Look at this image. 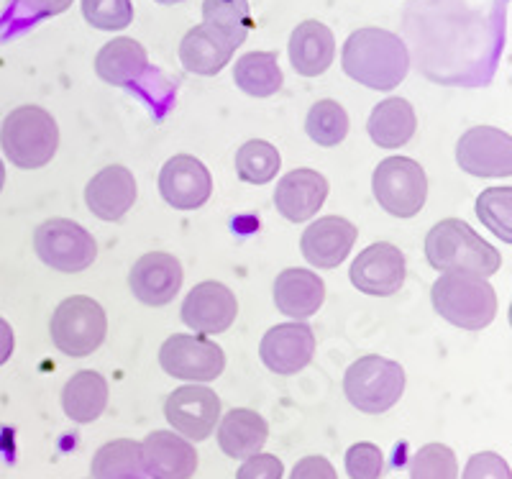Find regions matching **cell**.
Masks as SVG:
<instances>
[{
	"label": "cell",
	"mask_w": 512,
	"mask_h": 479,
	"mask_svg": "<svg viewBox=\"0 0 512 479\" xmlns=\"http://www.w3.org/2000/svg\"><path fill=\"white\" fill-rule=\"evenodd\" d=\"M203 26L221 34L233 49L254 29L249 0H203Z\"/></svg>",
	"instance_id": "cell-30"
},
{
	"label": "cell",
	"mask_w": 512,
	"mask_h": 479,
	"mask_svg": "<svg viewBox=\"0 0 512 479\" xmlns=\"http://www.w3.org/2000/svg\"><path fill=\"white\" fill-rule=\"evenodd\" d=\"M464 479H512L510 464L495 451H482L466 462Z\"/></svg>",
	"instance_id": "cell-37"
},
{
	"label": "cell",
	"mask_w": 512,
	"mask_h": 479,
	"mask_svg": "<svg viewBox=\"0 0 512 479\" xmlns=\"http://www.w3.org/2000/svg\"><path fill=\"white\" fill-rule=\"evenodd\" d=\"M0 147L21 170L47 167L59 149L57 121L39 106L16 108L0 126Z\"/></svg>",
	"instance_id": "cell-3"
},
{
	"label": "cell",
	"mask_w": 512,
	"mask_h": 479,
	"mask_svg": "<svg viewBox=\"0 0 512 479\" xmlns=\"http://www.w3.org/2000/svg\"><path fill=\"white\" fill-rule=\"evenodd\" d=\"M290 479H338V474L326 456H305L295 464Z\"/></svg>",
	"instance_id": "cell-39"
},
{
	"label": "cell",
	"mask_w": 512,
	"mask_h": 479,
	"mask_svg": "<svg viewBox=\"0 0 512 479\" xmlns=\"http://www.w3.org/2000/svg\"><path fill=\"white\" fill-rule=\"evenodd\" d=\"M128 287L139 303L162 308L177 298L182 287V264L167 252H149L134 264Z\"/></svg>",
	"instance_id": "cell-16"
},
{
	"label": "cell",
	"mask_w": 512,
	"mask_h": 479,
	"mask_svg": "<svg viewBox=\"0 0 512 479\" xmlns=\"http://www.w3.org/2000/svg\"><path fill=\"white\" fill-rule=\"evenodd\" d=\"M236 49L208 26H195L180 41V62L187 72L200 77H213L231 62Z\"/></svg>",
	"instance_id": "cell-25"
},
{
	"label": "cell",
	"mask_w": 512,
	"mask_h": 479,
	"mask_svg": "<svg viewBox=\"0 0 512 479\" xmlns=\"http://www.w3.org/2000/svg\"><path fill=\"white\" fill-rule=\"evenodd\" d=\"M146 477L192 479L198 472V451L175 431H154L141 441Z\"/></svg>",
	"instance_id": "cell-17"
},
{
	"label": "cell",
	"mask_w": 512,
	"mask_h": 479,
	"mask_svg": "<svg viewBox=\"0 0 512 479\" xmlns=\"http://www.w3.org/2000/svg\"><path fill=\"white\" fill-rule=\"evenodd\" d=\"M336 39L320 21H303L290 36V62L297 75L318 77L333 65Z\"/></svg>",
	"instance_id": "cell-23"
},
{
	"label": "cell",
	"mask_w": 512,
	"mask_h": 479,
	"mask_svg": "<svg viewBox=\"0 0 512 479\" xmlns=\"http://www.w3.org/2000/svg\"><path fill=\"white\" fill-rule=\"evenodd\" d=\"M3 185H6V164L0 159V193H3Z\"/></svg>",
	"instance_id": "cell-42"
},
{
	"label": "cell",
	"mask_w": 512,
	"mask_h": 479,
	"mask_svg": "<svg viewBox=\"0 0 512 479\" xmlns=\"http://www.w3.org/2000/svg\"><path fill=\"white\" fill-rule=\"evenodd\" d=\"M182 323L200 336L223 333L239 316V300L223 282L208 280L195 285L182 303Z\"/></svg>",
	"instance_id": "cell-13"
},
{
	"label": "cell",
	"mask_w": 512,
	"mask_h": 479,
	"mask_svg": "<svg viewBox=\"0 0 512 479\" xmlns=\"http://www.w3.org/2000/svg\"><path fill=\"white\" fill-rule=\"evenodd\" d=\"M13 349H16V336H13V328L6 318L0 316V367L11 359Z\"/></svg>",
	"instance_id": "cell-41"
},
{
	"label": "cell",
	"mask_w": 512,
	"mask_h": 479,
	"mask_svg": "<svg viewBox=\"0 0 512 479\" xmlns=\"http://www.w3.org/2000/svg\"><path fill=\"white\" fill-rule=\"evenodd\" d=\"M233 82L251 98H272L282 90L280 59L274 52H249L233 67Z\"/></svg>",
	"instance_id": "cell-28"
},
{
	"label": "cell",
	"mask_w": 512,
	"mask_h": 479,
	"mask_svg": "<svg viewBox=\"0 0 512 479\" xmlns=\"http://www.w3.org/2000/svg\"><path fill=\"white\" fill-rule=\"evenodd\" d=\"M405 275H408L405 254L390 241L367 246L354 259L349 272L351 285L372 298H390V295L400 293V287L405 285Z\"/></svg>",
	"instance_id": "cell-12"
},
{
	"label": "cell",
	"mask_w": 512,
	"mask_h": 479,
	"mask_svg": "<svg viewBox=\"0 0 512 479\" xmlns=\"http://www.w3.org/2000/svg\"><path fill=\"white\" fill-rule=\"evenodd\" d=\"M159 193L177 211H198L213 195V177L200 159L177 154L159 172Z\"/></svg>",
	"instance_id": "cell-15"
},
{
	"label": "cell",
	"mask_w": 512,
	"mask_h": 479,
	"mask_svg": "<svg viewBox=\"0 0 512 479\" xmlns=\"http://www.w3.org/2000/svg\"><path fill=\"white\" fill-rule=\"evenodd\" d=\"M346 472L351 479H379L384 474V454L377 444L359 441L346 451Z\"/></svg>",
	"instance_id": "cell-36"
},
{
	"label": "cell",
	"mask_w": 512,
	"mask_h": 479,
	"mask_svg": "<svg viewBox=\"0 0 512 479\" xmlns=\"http://www.w3.org/2000/svg\"><path fill=\"white\" fill-rule=\"evenodd\" d=\"M95 72L103 82L116 88H131L149 72V54L136 39L118 36L108 41L95 57Z\"/></svg>",
	"instance_id": "cell-22"
},
{
	"label": "cell",
	"mask_w": 512,
	"mask_h": 479,
	"mask_svg": "<svg viewBox=\"0 0 512 479\" xmlns=\"http://www.w3.org/2000/svg\"><path fill=\"white\" fill-rule=\"evenodd\" d=\"M305 131L318 147H338L349 136V113L336 100H318L305 118Z\"/></svg>",
	"instance_id": "cell-32"
},
{
	"label": "cell",
	"mask_w": 512,
	"mask_h": 479,
	"mask_svg": "<svg viewBox=\"0 0 512 479\" xmlns=\"http://www.w3.org/2000/svg\"><path fill=\"white\" fill-rule=\"evenodd\" d=\"M425 259L441 275H474L484 280L502 267V257L495 246L484 241L461 218H446L428 231Z\"/></svg>",
	"instance_id": "cell-2"
},
{
	"label": "cell",
	"mask_w": 512,
	"mask_h": 479,
	"mask_svg": "<svg viewBox=\"0 0 512 479\" xmlns=\"http://www.w3.org/2000/svg\"><path fill=\"white\" fill-rule=\"evenodd\" d=\"M82 16L98 31H123L134 21L131 0H82Z\"/></svg>",
	"instance_id": "cell-35"
},
{
	"label": "cell",
	"mask_w": 512,
	"mask_h": 479,
	"mask_svg": "<svg viewBox=\"0 0 512 479\" xmlns=\"http://www.w3.org/2000/svg\"><path fill=\"white\" fill-rule=\"evenodd\" d=\"M326 300V285L310 269H285L274 280V305L282 316L292 321H305L315 316Z\"/></svg>",
	"instance_id": "cell-21"
},
{
	"label": "cell",
	"mask_w": 512,
	"mask_h": 479,
	"mask_svg": "<svg viewBox=\"0 0 512 479\" xmlns=\"http://www.w3.org/2000/svg\"><path fill=\"white\" fill-rule=\"evenodd\" d=\"M157 3H162V6H175V3H182V0H157Z\"/></svg>",
	"instance_id": "cell-43"
},
{
	"label": "cell",
	"mask_w": 512,
	"mask_h": 479,
	"mask_svg": "<svg viewBox=\"0 0 512 479\" xmlns=\"http://www.w3.org/2000/svg\"><path fill=\"white\" fill-rule=\"evenodd\" d=\"M477 216L484 226L512 244V187H489L477 198Z\"/></svg>",
	"instance_id": "cell-33"
},
{
	"label": "cell",
	"mask_w": 512,
	"mask_h": 479,
	"mask_svg": "<svg viewBox=\"0 0 512 479\" xmlns=\"http://www.w3.org/2000/svg\"><path fill=\"white\" fill-rule=\"evenodd\" d=\"M326 198L328 180L308 167L287 172L274 190V205H277L280 216L290 223H303L318 216Z\"/></svg>",
	"instance_id": "cell-19"
},
{
	"label": "cell",
	"mask_w": 512,
	"mask_h": 479,
	"mask_svg": "<svg viewBox=\"0 0 512 479\" xmlns=\"http://www.w3.org/2000/svg\"><path fill=\"white\" fill-rule=\"evenodd\" d=\"M167 423L187 441H205L221 421V398L205 385L177 387L164 403Z\"/></svg>",
	"instance_id": "cell-11"
},
{
	"label": "cell",
	"mask_w": 512,
	"mask_h": 479,
	"mask_svg": "<svg viewBox=\"0 0 512 479\" xmlns=\"http://www.w3.org/2000/svg\"><path fill=\"white\" fill-rule=\"evenodd\" d=\"M410 479H459V462L446 444H425L410 462Z\"/></svg>",
	"instance_id": "cell-34"
},
{
	"label": "cell",
	"mask_w": 512,
	"mask_h": 479,
	"mask_svg": "<svg viewBox=\"0 0 512 479\" xmlns=\"http://www.w3.org/2000/svg\"><path fill=\"white\" fill-rule=\"evenodd\" d=\"M367 131L379 149H402L418 131L415 108L405 98H387L374 106Z\"/></svg>",
	"instance_id": "cell-26"
},
{
	"label": "cell",
	"mask_w": 512,
	"mask_h": 479,
	"mask_svg": "<svg viewBox=\"0 0 512 479\" xmlns=\"http://www.w3.org/2000/svg\"><path fill=\"white\" fill-rule=\"evenodd\" d=\"M280 167V152L269 141L251 139L236 152V175H239L241 182H249V185H267L277 177Z\"/></svg>",
	"instance_id": "cell-31"
},
{
	"label": "cell",
	"mask_w": 512,
	"mask_h": 479,
	"mask_svg": "<svg viewBox=\"0 0 512 479\" xmlns=\"http://www.w3.org/2000/svg\"><path fill=\"white\" fill-rule=\"evenodd\" d=\"M405 382L408 380H405V369L400 367V362L369 354L346 369L344 392L349 403L361 413L379 415L400 403Z\"/></svg>",
	"instance_id": "cell-5"
},
{
	"label": "cell",
	"mask_w": 512,
	"mask_h": 479,
	"mask_svg": "<svg viewBox=\"0 0 512 479\" xmlns=\"http://www.w3.org/2000/svg\"><path fill=\"white\" fill-rule=\"evenodd\" d=\"M159 364L182 382H213L226 369V354L216 341L195 333H175L159 349Z\"/></svg>",
	"instance_id": "cell-9"
},
{
	"label": "cell",
	"mask_w": 512,
	"mask_h": 479,
	"mask_svg": "<svg viewBox=\"0 0 512 479\" xmlns=\"http://www.w3.org/2000/svg\"><path fill=\"white\" fill-rule=\"evenodd\" d=\"M456 162L461 170L482 180L510 177L512 139L507 131L495 126H474L456 144Z\"/></svg>",
	"instance_id": "cell-10"
},
{
	"label": "cell",
	"mask_w": 512,
	"mask_h": 479,
	"mask_svg": "<svg viewBox=\"0 0 512 479\" xmlns=\"http://www.w3.org/2000/svg\"><path fill=\"white\" fill-rule=\"evenodd\" d=\"M269 439V426L262 415L249 408H233L218 421V446L231 459H249L262 454Z\"/></svg>",
	"instance_id": "cell-24"
},
{
	"label": "cell",
	"mask_w": 512,
	"mask_h": 479,
	"mask_svg": "<svg viewBox=\"0 0 512 479\" xmlns=\"http://www.w3.org/2000/svg\"><path fill=\"white\" fill-rule=\"evenodd\" d=\"M313 354L315 333L305 321H290L269 328L259 344V357L264 367L282 377L303 372L313 362Z\"/></svg>",
	"instance_id": "cell-14"
},
{
	"label": "cell",
	"mask_w": 512,
	"mask_h": 479,
	"mask_svg": "<svg viewBox=\"0 0 512 479\" xmlns=\"http://www.w3.org/2000/svg\"><path fill=\"white\" fill-rule=\"evenodd\" d=\"M344 72L364 88L395 90L410 70V54L405 41L392 31L367 26L346 39L341 52Z\"/></svg>",
	"instance_id": "cell-1"
},
{
	"label": "cell",
	"mask_w": 512,
	"mask_h": 479,
	"mask_svg": "<svg viewBox=\"0 0 512 479\" xmlns=\"http://www.w3.org/2000/svg\"><path fill=\"white\" fill-rule=\"evenodd\" d=\"M438 316L464 331H482L497 316V293L489 280L474 275H441L431 287Z\"/></svg>",
	"instance_id": "cell-4"
},
{
	"label": "cell",
	"mask_w": 512,
	"mask_h": 479,
	"mask_svg": "<svg viewBox=\"0 0 512 479\" xmlns=\"http://www.w3.org/2000/svg\"><path fill=\"white\" fill-rule=\"evenodd\" d=\"M52 344L67 357H90L108 336V318L98 300L88 295H72L62 300L49 321Z\"/></svg>",
	"instance_id": "cell-6"
},
{
	"label": "cell",
	"mask_w": 512,
	"mask_h": 479,
	"mask_svg": "<svg viewBox=\"0 0 512 479\" xmlns=\"http://www.w3.org/2000/svg\"><path fill=\"white\" fill-rule=\"evenodd\" d=\"M356 226L341 216L318 218L305 228L300 249L303 257L318 269H336L351 254L356 244Z\"/></svg>",
	"instance_id": "cell-18"
},
{
	"label": "cell",
	"mask_w": 512,
	"mask_h": 479,
	"mask_svg": "<svg viewBox=\"0 0 512 479\" xmlns=\"http://www.w3.org/2000/svg\"><path fill=\"white\" fill-rule=\"evenodd\" d=\"M34 252L47 267L75 275L93 267L98 257V244L88 228L70 218H52L34 231Z\"/></svg>",
	"instance_id": "cell-7"
},
{
	"label": "cell",
	"mask_w": 512,
	"mask_h": 479,
	"mask_svg": "<svg viewBox=\"0 0 512 479\" xmlns=\"http://www.w3.org/2000/svg\"><path fill=\"white\" fill-rule=\"evenodd\" d=\"M377 203L395 218H413L428 198V177L415 159L387 157L372 177Z\"/></svg>",
	"instance_id": "cell-8"
},
{
	"label": "cell",
	"mask_w": 512,
	"mask_h": 479,
	"mask_svg": "<svg viewBox=\"0 0 512 479\" xmlns=\"http://www.w3.org/2000/svg\"><path fill=\"white\" fill-rule=\"evenodd\" d=\"M62 408L75 423H93L108 408V382L93 369L72 374L62 390Z\"/></svg>",
	"instance_id": "cell-27"
},
{
	"label": "cell",
	"mask_w": 512,
	"mask_h": 479,
	"mask_svg": "<svg viewBox=\"0 0 512 479\" xmlns=\"http://www.w3.org/2000/svg\"><path fill=\"white\" fill-rule=\"evenodd\" d=\"M285 464L274 454H254L244 459L236 479H282Z\"/></svg>",
	"instance_id": "cell-38"
},
{
	"label": "cell",
	"mask_w": 512,
	"mask_h": 479,
	"mask_svg": "<svg viewBox=\"0 0 512 479\" xmlns=\"http://www.w3.org/2000/svg\"><path fill=\"white\" fill-rule=\"evenodd\" d=\"M93 479H146L141 444L131 439H116L100 446L90 464Z\"/></svg>",
	"instance_id": "cell-29"
},
{
	"label": "cell",
	"mask_w": 512,
	"mask_h": 479,
	"mask_svg": "<svg viewBox=\"0 0 512 479\" xmlns=\"http://www.w3.org/2000/svg\"><path fill=\"white\" fill-rule=\"evenodd\" d=\"M16 6L24 8L36 18H47L67 11L72 6V0H16Z\"/></svg>",
	"instance_id": "cell-40"
},
{
	"label": "cell",
	"mask_w": 512,
	"mask_h": 479,
	"mask_svg": "<svg viewBox=\"0 0 512 479\" xmlns=\"http://www.w3.org/2000/svg\"><path fill=\"white\" fill-rule=\"evenodd\" d=\"M85 203L100 221H121L136 203V180L131 170L111 164L85 187Z\"/></svg>",
	"instance_id": "cell-20"
}]
</instances>
